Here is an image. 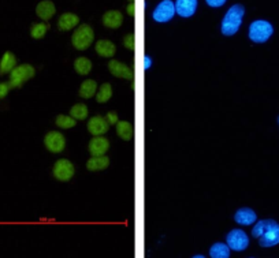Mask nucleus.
Wrapping results in <instances>:
<instances>
[{
  "instance_id": "nucleus-20",
  "label": "nucleus",
  "mask_w": 279,
  "mask_h": 258,
  "mask_svg": "<svg viewBox=\"0 0 279 258\" xmlns=\"http://www.w3.org/2000/svg\"><path fill=\"white\" fill-rule=\"evenodd\" d=\"M17 67V58L13 52H6L0 60V75L11 73Z\"/></svg>"
},
{
  "instance_id": "nucleus-33",
  "label": "nucleus",
  "mask_w": 279,
  "mask_h": 258,
  "mask_svg": "<svg viewBox=\"0 0 279 258\" xmlns=\"http://www.w3.org/2000/svg\"><path fill=\"white\" fill-rule=\"evenodd\" d=\"M151 66H152V59L149 58V56H147V58L144 59V67H145V69H149Z\"/></svg>"
},
{
  "instance_id": "nucleus-5",
  "label": "nucleus",
  "mask_w": 279,
  "mask_h": 258,
  "mask_svg": "<svg viewBox=\"0 0 279 258\" xmlns=\"http://www.w3.org/2000/svg\"><path fill=\"white\" fill-rule=\"evenodd\" d=\"M36 75V70L30 65L17 66L10 73V86L11 88H22V85Z\"/></svg>"
},
{
  "instance_id": "nucleus-25",
  "label": "nucleus",
  "mask_w": 279,
  "mask_h": 258,
  "mask_svg": "<svg viewBox=\"0 0 279 258\" xmlns=\"http://www.w3.org/2000/svg\"><path fill=\"white\" fill-rule=\"evenodd\" d=\"M112 97V86L111 83H103L96 92V101L99 104H104Z\"/></svg>"
},
{
  "instance_id": "nucleus-4",
  "label": "nucleus",
  "mask_w": 279,
  "mask_h": 258,
  "mask_svg": "<svg viewBox=\"0 0 279 258\" xmlns=\"http://www.w3.org/2000/svg\"><path fill=\"white\" fill-rule=\"evenodd\" d=\"M272 33H274L272 25L267 21H263V19L252 22L249 26V38L256 44L267 41L272 36Z\"/></svg>"
},
{
  "instance_id": "nucleus-31",
  "label": "nucleus",
  "mask_w": 279,
  "mask_h": 258,
  "mask_svg": "<svg viewBox=\"0 0 279 258\" xmlns=\"http://www.w3.org/2000/svg\"><path fill=\"white\" fill-rule=\"evenodd\" d=\"M10 89H11V86H10L9 82H0V100L7 96Z\"/></svg>"
},
{
  "instance_id": "nucleus-1",
  "label": "nucleus",
  "mask_w": 279,
  "mask_h": 258,
  "mask_svg": "<svg viewBox=\"0 0 279 258\" xmlns=\"http://www.w3.org/2000/svg\"><path fill=\"white\" fill-rule=\"evenodd\" d=\"M253 238L259 239L261 247H272L279 243V224L272 219L257 221L252 230Z\"/></svg>"
},
{
  "instance_id": "nucleus-34",
  "label": "nucleus",
  "mask_w": 279,
  "mask_h": 258,
  "mask_svg": "<svg viewBox=\"0 0 279 258\" xmlns=\"http://www.w3.org/2000/svg\"><path fill=\"white\" fill-rule=\"evenodd\" d=\"M128 13L132 15V17H134V3H133V2H130V3H129Z\"/></svg>"
},
{
  "instance_id": "nucleus-26",
  "label": "nucleus",
  "mask_w": 279,
  "mask_h": 258,
  "mask_svg": "<svg viewBox=\"0 0 279 258\" xmlns=\"http://www.w3.org/2000/svg\"><path fill=\"white\" fill-rule=\"evenodd\" d=\"M55 125L62 130H69L77 125V120L70 115H58L55 118Z\"/></svg>"
},
{
  "instance_id": "nucleus-18",
  "label": "nucleus",
  "mask_w": 279,
  "mask_h": 258,
  "mask_svg": "<svg viewBox=\"0 0 279 258\" xmlns=\"http://www.w3.org/2000/svg\"><path fill=\"white\" fill-rule=\"evenodd\" d=\"M96 54L101 58H112L116 54V46L110 40H99L96 42Z\"/></svg>"
},
{
  "instance_id": "nucleus-32",
  "label": "nucleus",
  "mask_w": 279,
  "mask_h": 258,
  "mask_svg": "<svg viewBox=\"0 0 279 258\" xmlns=\"http://www.w3.org/2000/svg\"><path fill=\"white\" fill-rule=\"evenodd\" d=\"M207 5L211 6V7H220L226 3V0H206Z\"/></svg>"
},
{
  "instance_id": "nucleus-14",
  "label": "nucleus",
  "mask_w": 279,
  "mask_h": 258,
  "mask_svg": "<svg viewBox=\"0 0 279 258\" xmlns=\"http://www.w3.org/2000/svg\"><path fill=\"white\" fill-rule=\"evenodd\" d=\"M197 9V0H177L175 2V13L183 18H189L194 14Z\"/></svg>"
},
{
  "instance_id": "nucleus-9",
  "label": "nucleus",
  "mask_w": 279,
  "mask_h": 258,
  "mask_svg": "<svg viewBox=\"0 0 279 258\" xmlns=\"http://www.w3.org/2000/svg\"><path fill=\"white\" fill-rule=\"evenodd\" d=\"M44 146L51 153H62L66 147V139L59 131H50L44 137Z\"/></svg>"
},
{
  "instance_id": "nucleus-29",
  "label": "nucleus",
  "mask_w": 279,
  "mask_h": 258,
  "mask_svg": "<svg viewBox=\"0 0 279 258\" xmlns=\"http://www.w3.org/2000/svg\"><path fill=\"white\" fill-rule=\"evenodd\" d=\"M124 45L126 49H130V51L134 49V36H133V34H128V36L125 37Z\"/></svg>"
},
{
  "instance_id": "nucleus-19",
  "label": "nucleus",
  "mask_w": 279,
  "mask_h": 258,
  "mask_svg": "<svg viewBox=\"0 0 279 258\" xmlns=\"http://www.w3.org/2000/svg\"><path fill=\"white\" fill-rule=\"evenodd\" d=\"M110 166V159L105 156H92L87 162V168L92 172L103 171Z\"/></svg>"
},
{
  "instance_id": "nucleus-13",
  "label": "nucleus",
  "mask_w": 279,
  "mask_h": 258,
  "mask_svg": "<svg viewBox=\"0 0 279 258\" xmlns=\"http://www.w3.org/2000/svg\"><path fill=\"white\" fill-rule=\"evenodd\" d=\"M234 220L241 226H252L253 223L257 221V216L255 211H252L251 208H241L234 215Z\"/></svg>"
},
{
  "instance_id": "nucleus-35",
  "label": "nucleus",
  "mask_w": 279,
  "mask_h": 258,
  "mask_svg": "<svg viewBox=\"0 0 279 258\" xmlns=\"http://www.w3.org/2000/svg\"><path fill=\"white\" fill-rule=\"evenodd\" d=\"M278 123H279V118H278Z\"/></svg>"
},
{
  "instance_id": "nucleus-15",
  "label": "nucleus",
  "mask_w": 279,
  "mask_h": 258,
  "mask_svg": "<svg viewBox=\"0 0 279 258\" xmlns=\"http://www.w3.org/2000/svg\"><path fill=\"white\" fill-rule=\"evenodd\" d=\"M124 23V15L118 10H110L103 15V25L108 29H118Z\"/></svg>"
},
{
  "instance_id": "nucleus-11",
  "label": "nucleus",
  "mask_w": 279,
  "mask_h": 258,
  "mask_svg": "<svg viewBox=\"0 0 279 258\" xmlns=\"http://www.w3.org/2000/svg\"><path fill=\"white\" fill-rule=\"evenodd\" d=\"M108 149H110V141L103 135L93 137L88 145V150L92 156H104Z\"/></svg>"
},
{
  "instance_id": "nucleus-7",
  "label": "nucleus",
  "mask_w": 279,
  "mask_h": 258,
  "mask_svg": "<svg viewBox=\"0 0 279 258\" xmlns=\"http://www.w3.org/2000/svg\"><path fill=\"white\" fill-rule=\"evenodd\" d=\"M175 14V5L173 3V0H162L159 5L156 6V9L153 10V19L156 22H169L170 19H173Z\"/></svg>"
},
{
  "instance_id": "nucleus-24",
  "label": "nucleus",
  "mask_w": 279,
  "mask_h": 258,
  "mask_svg": "<svg viewBox=\"0 0 279 258\" xmlns=\"http://www.w3.org/2000/svg\"><path fill=\"white\" fill-rule=\"evenodd\" d=\"M210 255L212 258H229L230 247L227 243H215L211 246Z\"/></svg>"
},
{
  "instance_id": "nucleus-10",
  "label": "nucleus",
  "mask_w": 279,
  "mask_h": 258,
  "mask_svg": "<svg viewBox=\"0 0 279 258\" xmlns=\"http://www.w3.org/2000/svg\"><path fill=\"white\" fill-rule=\"evenodd\" d=\"M87 129L93 137H96V135H104L110 129V125H108V122H107L104 116L96 115L88 120Z\"/></svg>"
},
{
  "instance_id": "nucleus-16",
  "label": "nucleus",
  "mask_w": 279,
  "mask_h": 258,
  "mask_svg": "<svg viewBox=\"0 0 279 258\" xmlns=\"http://www.w3.org/2000/svg\"><path fill=\"white\" fill-rule=\"evenodd\" d=\"M56 13L55 5L51 0H43L40 2L36 7V14L38 18H42L43 21H50Z\"/></svg>"
},
{
  "instance_id": "nucleus-17",
  "label": "nucleus",
  "mask_w": 279,
  "mask_h": 258,
  "mask_svg": "<svg viewBox=\"0 0 279 258\" xmlns=\"http://www.w3.org/2000/svg\"><path fill=\"white\" fill-rule=\"evenodd\" d=\"M78 23H79L78 15L73 14V13H63L59 17V21H58V29L60 32H69V30L75 28Z\"/></svg>"
},
{
  "instance_id": "nucleus-22",
  "label": "nucleus",
  "mask_w": 279,
  "mask_h": 258,
  "mask_svg": "<svg viewBox=\"0 0 279 258\" xmlns=\"http://www.w3.org/2000/svg\"><path fill=\"white\" fill-rule=\"evenodd\" d=\"M116 134L121 139L124 141H132L134 137V129H133L132 123L125 122V120H119L116 123Z\"/></svg>"
},
{
  "instance_id": "nucleus-3",
  "label": "nucleus",
  "mask_w": 279,
  "mask_h": 258,
  "mask_svg": "<svg viewBox=\"0 0 279 258\" xmlns=\"http://www.w3.org/2000/svg\"><path fill=\"white\" fill-rule=\"evenodd\" d=\"M95 40V32L91 28V25L88 23H83L77 28V30L74 32L73 37H71V42L73 46L77 51H85L92 45V42Z\"/></svg>"
},
{
  "instance_id": "nucleus-36",
  "label": "nucleus",
  "mask_w": 279,
  "mask_h": 258,
  "mask_svg": "<svg viewBox=\"0 0 279 258\" xmlns=\"http://www.w3.org/2000/svg\"><path fill=\"white\" fill-rule=\"evenodd\" d=\"M130 2H133V0H130Z\"/></svg>"
},
{
  "instance_id": "nucleus-23",
  "label": "nucleus",
  "mask_w": 279,
  "mask_h": 258,
  "mask_svg": "<svg viewBox=\"0 0 279 258\" xmlns=\"http://www.w3.org/2000/svg\"><path fill=\"white\" fill-rule=\"evenodd\" d=\"M74 70L79 75H88L92 70V62L88 58H84V56L77 58L74 60Z\"/></svg>"
},
{
  "instance_id": "nucleus-28",
  "label": "nucleus",
  "mask_w": 279,
  "mask_h": 258,
  "mask_svg": "<svg viewBox=\"0 0 279 258\" xmlns=\"http://www.w3.org/2000/svg\"><path fill=\"white\" fill-rule=\"evenodd\" d=\"M88 114H89L88 107L83 102H78V104L71 107V110H70V116H73L75 120H85L88 118Z\"/></svg>"
},
{
  "instance_id": "nucleus-2",
  "label": "nucleus",
  "mask_w": 279,
  "mask_h": 258,
  "mask_svg": "<svg viewBox=\"0 0 279 258\" xmlns=\"http://www.w3.org/2000/svg\"><path fill=\"white\" fill-rule=\"evenodd\" d=\"M244 14H245V9L241 5H234L229 9V11L224 15L223 21H222V33L224 36H233L238 32V29L243 23Z\"/></svg>"
},
{
  "instance_id": "nucleus-8",
  "label": "nucleus",
  "mask_w": 279,
  "mask_h": 258,
  "mask_svg": "<svg viewBox=\"0 0 279 258\" xmlns=\"http://www.w3.org/2000/svg\"><path fill=\"white\" fill-rule=\"evenodd\" d=\"M227 246L234 251H244L249 246V238L243 230H231L226 238Z\"/></svg>"
},
{
  "instance_id": "nucleus-27",
  "label": "nucleus",
  "mask_w": 279,
  "mask_h": 258,
  "mask_svg": "<svg viewBox=\"0 0 279 258\" xmlns=\"http://www.w3.org/2000/svg\"><path fill=\"white\" fill-rule=\"evenodd\" d=\"M48 30H50V25L48 23H33L32 28H30V36L34 40H40V38L46 36Z\"/></svg>"
},
{
  "instance_id": "nucleus-6",
  "label": "nucleus",
  "mask_w": 279,
  "mask_h": 258,
  "mask_svg": "<svg viewBox=\"0 0 279 258\" xmlns=\"http://www.w3.org/2000/svg\"><path fill=\"white\" fill-rule=\"evenodd\" d=\"M75 174L74 164L67 159H60L52 167V175L59 182H69Z\"/></svg>"
},
{
  "instance_id": "nucleus-30",
  "label": "nucleus",
  "mask_w": 279,
  "mask_h": 258,
  "mask_svg": "<svg viewBox=\"0 0 279 258\" xmlns=\"http://www.w3.org/2000/svg\"><path fill=\"white\" fill-rule=\"evenodd\" d=\"M105 119H107V122H108V125H116L119 122L118 119V115H116V112H114V111H111V112H108L107 114V116H105Z\"/></svg>"
},
{
  "instance_id": "nucleus-21",
  "label": "nucleus",
  "mask_w": 279,
  "mask_h": 258,
  "mask_svg": "<svg viewBox=\"0 0 279 258\" xmlns=\"http://www.w3.org/2000/svg\"><path fill=\"white\" fill-rule=\"evenodd\" d=\"M97 89L99 88H97L96 81H93V79H85L81 83V86H79L78 94H79V97H83V98H92V97L96 96Z\"/></svg>"
},
{
  "instance_id": "nucleus-12",
  "label": "nucleus",
  "mask_w": 279,
  "mask_h": 258,
  "mask_svg": "<svg viewBox=\"0 0 279 258\" xmlns=\"http://www.w3.org/2000/svg\"><path fill=\"white\" fill-rule=\"evenodd\" d=\"M107 66H108V71L116 78L132 79L134 75L133 70L129 66H126L122 62H118V60H110V63Z\"/></svg>"
}]
</instances>
